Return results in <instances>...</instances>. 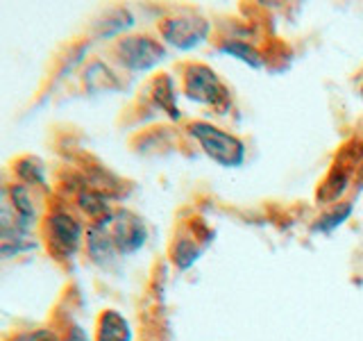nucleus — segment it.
<instances>
[{
	"instance_id": "f257e3e1",
	"label": "nucleus",
	"mask_w": 363,
	"mask_h": 341,
	"mask_svg": "<svg viewBox=\"0 0 363 341\" xmlns=\"http://www.w3.org/2000/svg\"><path fill=\"white\" fill-rule=\"evenodd\" d=\"M191 134L200 141L202 151L207 153L213 162H218L220 166L234 168V166L243 164L245 146H243V141H238L236 136L213 128V125H209V123H193Z\"/></svg>"
},
{
	"instance_id": "f03ea898",
	"label": "nucleus",
	"mask_w": 363,
	"mask_h": 341,
	"mask_svg": "<svg viewBox=\"0 0 363 341\" xmlns=\"http://www.w3.org/2000/svg\"><path fill=\"white\" fill-rule=\"evenodd\" d=\"M184 89H186V96L204 102V105H218L225 98V87L211 68L207 66H191L186 71V80H184Z\"/></svg>"
},
{
	"instance_id": "7ed1b4c3",
	"label": "nucleus",
	"mask_w": 363,
	"mask_h": 341,
	"mask_svg": "<svg viewBox=\"0 0 363 341\" xmlns=\"http://www.w3.org/2000/svg\"><path fill=\"white\" fill-rule=\"evenodd\" d=\"M207 32L209 23L204 18H170L164 26L166 39L182 50H189L193 45L202 43L207 39Z\"/></svg>"
},
{
	"instance_id": "20e7f679",
	"label": "nucleus",
	"mask_w": 363,
	"mask_h": 341,
	"mask_svg": "<svg viewBox=\"0 0 363 341\" xmlns=\"http://www.w3.org/2000/svg\"><path fill=\"white\" fill-rule=\"evenodd\" d=\"M121 55H123V62L132 68H152L157 62H162L164 50L150 39L134 37V39L123 41Z\"/></svg>"
},
{
	"instance_id": "39448f33",
	"label": "nucleus",
	"mask_w": 363,
	"mask_h": 341,
	"mask_svg": "<svg viewBox=\"0 0 363 341\" xmlns=\"http://www.w3.org/2000/svg\"><path fill=\"white\" fill-rule=\"evenodd\" d=\"M145 242V227L139 219H128L121 221L116 227V244H121V248L125 253L130 250H136Z\"/></svg>"
},
{
	"instance_id": "423d86ee",
	"label": "nucleus",
	"mask_w": 363,
	"mask_h": 341,
	"mask_svg": "<svg viewBox=\"0 0 363 341\" xmlns=\"http://www.w3.org/2000/svg\"><path fill=\"white\" fill-rule=\"evenodd\" d=\"M220 50L236 57V60L245 62L247 66H252V68H264V60H261V55L252 48V45H247L245 41H238V39L236 41H227V43L220 45Z\"/></svg>"
},
{
	"instance_id": "0eeeda50",
	"label": "nucleus",
	"mask_w": 363,
	"mask_h": 341,
	"mask_svg": "<svg viewBox=\"0 0 363 341\" xmlns=\"http://www.w3.org/2000/svg\"><path fill=\"white\" fill-rule=\"evenodd\" d=\"M350 212H352V205H350V202L340 205V207H336L334 214H329V216H325L323 221H318V223H315V230H320V232H332L334 227H338L340 223H343V221L347 219Z\"/></svg>"
}]
</instances>
